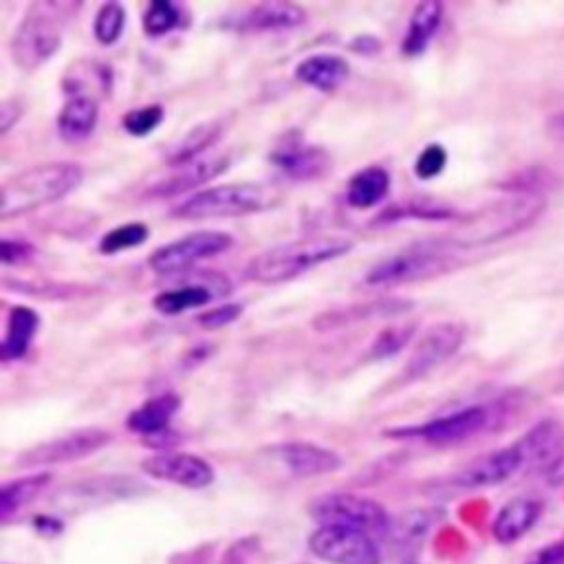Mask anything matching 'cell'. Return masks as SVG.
Wrapping results in <instances>:
<instances>
[{"label":"cell","mask_w":564,"mask_h":564,"mask_svg":"<svg viewBox=\"0 0 564 564\" xmlns=\"http://www.w3.org/2000/svg\"><path fill=\"white\" fill-rule=\"evenodd\" d=\"M126 27V12L119 3H106L100 8L95 23H93V34L100 45H113L119 41L122 32Z\"/></svg>","instance_id":"obj_32"},{"label":"cell","mask_w":564,"mask_h":564,"mask_svg":"<svg viewBox=\"0 0 564 564\" xmlns=\"http://www.w3.org/2000/svg\"><path fill=\"white\" fill-rule=\"evenodd\" d=\"M141 470L152 479L187 490H204L215 481L212 465L195 454H157L146 459Z\"/></svg>","instance_id":"obj_13"},{"label":"cell","mask_w":564,"mask_h":564,"mask_svg":"<svg viewBox=\"0 0 564 564\" xmlns=\"http://www.w3.org/2000/svg\"><path fill=\"white\" fill-rule=\"evenodd\" d=\"M272 452L283 465H287V470L293 476H300V479L322 476L342 468V459L337 454L324 448H318L313 444H302V441L283 444L272 448Z\"/></svg>","instance_id":"obj_18"},{"label":"cell","mask_w":564,"mask_h":564,"mask_svg":"<svg viewBox=\"0 0 564 564\" xmlns=\"http://www.w3.org/2000/svg\"><path fill=\"white\" fill-rule=\"evenodd\" d=\"M417 324H402V326H389L384 329L378 339H375L372 348H370V357L372 359H387L398 355L415 335Z\"/></svg>","instance_id":"obj_34"},{"label":"cell","mask_w":564,"mask_h":564,"mask_svg":"<svg viewBox=\"0 0 564 564\" xmlns=\"http://www.w3.org/2000/svg\"><path fill=\"white\" fill-rule=\"evenodd\" d=\"M522 470V459L516 450V446L496 450L487 457L476 459L468 468H463L459 474L450 479V485L459 490H481V487H492L498 483H505L511 479L516 472Z\"/></svg>","instance_id":"obj_15"},{"label":"cell","mask_w":564,"mask_h":564,"mask_svg":"<svg viewBox=\"0 0 564 564\" xmlns=\"http://www.w3.org/2000/svg\"><path fill=\"white\" fill-rule=\"evenodd\" d=\"M223 296L221 291H217L212 285L208 283H197V285H185V287H179V289H170V291H163L154 298L152 307L163 313V315H179L183 311H191V309H197V307H204L208 304L210 300Z\"/></svg>","instance_id":"obj_29"},{"label":"cell","mask_w":564,"mask_h":564,"mask_svg":"<svg viewBox=\"0 0 564 564\" xmlns=\"http://www.w3.org/2000/svg\"><path fill=\"white\" fill-rule=\"evenodd\" d=\"M516 450L522 459V470L549 472L564 457V430L555 422H542L516 444Z\"/></svg>","instance_id":"obj_16"},{"label":"cell","mask_w":564,"mask_h":564,"mask_svg":"<svg viewBox=\"0 0 564 564\" xmlns=\"http://www.w3.org/2000/svg\"><path fill=\"white\" fill-rule=\"evenodd\" d=\"M311 551L331 564H382L372 536L350 527L324 525L309 538Z\"/></svg>","instance_id":"obj_9"},{"label":"cell","mask_w":564,"mask_h":564,"mask_svg":"<svg viewBox=\"0 0 564 564\" xmlns=\"http://www.w3.org/2000/svg\"><path fill=\"white\" fill-rule=\"evenodd\" d=\"M179 406H181V400L176 395L168 393V395L152 398L128 415V428L137 435H157L168 428Z\"/></svg>","instance_id":"obj_28"},{"label":"cell","mask_w":564,"mask_h":564,"mask_svg":"<svg viewBox=\"0 0 564 564\" xmlns=\"http://www.w3.org/2000/svg\"><path fill=\"white\" fill-rule=\"evenodd\" d=\"M62 5L34 3L19 25L10 51L16 67L23 71H36L49 62L62 47Z\"/></svg>","instance_id":"obj_4"},{"label":"cell","mask_w":564,"mask_h":564,"mask_svg":"<svg viewBox=\"0 0 564 564\" xmlns=\"http://www.w3.org/2000/svg\"><path fill=\"white\" fill-rule=\"evenodd\" d=\"M97 117H100L97 100L84 93H76L71 100H67V104L58 115V135L69 143L84 141L95 130Z\"/></svg>","instance_id":"obj_20"},{"label":"cell","mask_w":564,"mask_h":564,"mask_svg":"<svg viewBox=\"0 0 564 564\" xmlns=\"http://www.w3.org/2000/svg\"><path fill=\"white\" fill-rule=\"evenodd\" d=\"M148 241V228L143 223H126L111 230L100 241V254H119L124 250H133Z\"/></svg>","instance_id":"obj_33"},{"label":"cell","mask_w":564,"mask_h":564,"mask_svg":"<svg viewBox=\"0 0 564 564\" xmlns=\"http://www.w3.org/2000/svg\"><path fill=\"white\" fill-rule=\"evenodd\" d=\"M181 21V12L176 5L168 3V0H152L143 14V32L150 38L165 36L172 32Z\"/></svg>","instance_id":"obj_31"},{"label":"cell","mask_w":564,"mask_h":564,"mask_svg":"<svg viewBox=\"0 0 564 564\" xmlns=\"http://www.w3.org/2000/svg\"><path fill=\"white\" fill-rule=\"evenodd\" d=\"M448 163V152L444 146L439 143H430L419 157H417V163H415V172L419 179H435L437 174L444 172Z\"/></svg>","instance_id":"obj_36"},{"label":"cell","mask_w":564,"mask_h":564,"mask_svg":"<svg viewBox=\"0 0 564 564\" xmlns=\"http://www.w3.org/2000/svg\"><path fill=\"white\" fill-rule=\"evenodd\" d=\"M355 245L342 237H313L269 248L248 263L245 276L261 285L289 283L329 261L346 256Z\"/></svg>","instance_id":"obj_2"},{"label":"cell","mask_w":564,"mask_h":564,"mask_svg":"<svg viewBox=\"0 0 564 564\" xmlns=\"http://www.w3.org/2000/svg\"><path fill=\"white\" fill-rule=\"evenodd\" d=\"M549 135H551L553 139L564 141V111H560L557 115L551 117V122H549Z\"/></svg>","instance_id":"obj_41"},{"label":"cell","mask_w":564,"mask_h":564,"mask_svg":"<svg viewBox=\"0 0 564 564\" xmlns=\"http://www.w3.org/2000/svg\"><path fill=\"white\" fill-rule=\"evenodd\" d=\"M267 206V193L256 183H226L210 187L185 199L172 210L174 219L181 221H206V219H228L245 217L263 210Z\"/></svg>","instance_id":"obj_5"},{"label":"cell","mask_w":564,"mask_h":564,"mask_svg":"<svg viewBox=\"0 0 564 564\" xmlns=\"http://www.w3.org/2000/svg\"><path fill=\"white\" fill-rule=\"evenodd\" d=\"M234 248V239L226 232H195L172 241L150 254L148 265L161 276L179 274L195 267L202 261L221 256Z\"/></svg>","instance_id":"obj_8"},{"label":"cell","mask_w":564,"mask_h":564,"mask_svg":"<svg viewBox=\"0 0 564 564\" xmlns=\"http://www.w3.org/2000/svg\"><path fill=\"white\" fill-rule=\"evenodd\" d=\"M38 326H41V315L34 309L14 307L10 311L3 346H0V357H3V361H14L25 357L38 333Z\"/></svg>","instance_id":"obj_23"},{"label":"cell","mask_w":564,"mask_h":564,"mask_svg":"<svg viewBox=\"0 0 564 564\" xmlns=\"http://www.w3.org/2000/svg\"><path fill=\"white\" fill-rule=\"evenodd\" d=\"M540 505L531 498H516L507 503L494 520V538L503 544H511L520 540L538 520Z\"/></svg>","instance_id":"obj_26"},{"label":"cell","mask_w":564,"mask_h":564,"mask_svg":"<svg viewBox=\"0 0 564 564\" xmlns=\"http://www.w3.org/2000/svg\"><path fill=\"white\" fill-rule=\"evenodd\" d=\"M413 304L404 302V300H375V302H366L353 309H339L333 313H324L320 315L313 326L320 331H333L339 326H346L350 322H359V320H370V318H395L402 315L406 311H411Z\"/></svg>","instance_id":"obj_24"},{"label":"cell","mask_w":564,"mask_h":564,"mask_svg":"<svg viewBox=\"0 0 564 564\" xmlns=\"http://www.w3.org/2000/svg\"><path fill=\"white\" fill-rule=\"evenodd\" d=\"M223 124L221 122H204L197 128L187 130L179 141L172 143V148L165 152L168 165H185L204 157L208 148L215 146V141L221 137Z\"/></svg>","instance_id":"obj_27"},{"label":"cell","mask_w":564,"mask_h":564,"mask_svg":"<svg viewBox=\"0 0 564 564\" xmlns=\"http://www.w3.org/2000/svg\"><path fill=\"white\" fill-rule=\"evenodd\" d=\"M350 76V67L344 58L331 56V54H318L304 58L296 67V78L322 93H333L337 91Z\"/></svg>","instance_id":"obj_19"},{"label":"cell","mask_w":564,"mask_h":564,"mask_svg":"<svg viewBox=\"0 0 564 564\" xmlns=\"http://www.w3.org/2000/svg\"><path fill=\"white\" fill-rule=\"evenodd\" d=\"M0 252H3V263L8 267L27 261L34 254L32 245H25V243H19V241H10V239L3 241V248H0Z\"/></svg>","instance_id":"obj_39"},{"label":"cell","mask_w":564,"mask_h":564,"mask_svg":"<svg viewBox=\"0 0 564 564\" xmlns=\"http://www.w3.org/2000/svg\"><path fill=\"white\" fill-rule=\"evenodd\" d=\"M391 176L384 168L370 165L350 176L346 185V204L355 210H370L387 199Z\"/></svg>","instance_id":"obj_21"},{"label":"cell","mask_w":564,"mask_h":564,"mask_svg":"<svg viewBox=\"0 0 564 564\" xmlns=\"http://www.w3.org/2000/svg\"><path fill=\"white\" fill-rule=\"evenodd\" d=\"M444 21V5L437 0H428V3H419L411 16L408 32L402 43V54L408 58L422 56L428 45L433 43L437 30L441 27Z\"/></svg>","instance_id":"obj_22"},{"label":"cell","mask_w":564,"mask_h":564,"mask_svg":"<svg viewBox=\"0 0 564 564\" xmlns=\"http://www.w3.org/2000/svg\"><path fill=\"white\" fill-rule=\"evenodd\" d=\"M459 261L444 248H408L368 269L364 283L368 287H398L433 280L452 272Z\"/></svg>","instance_id":"obj_6"},{"label":"cell","mask_w":564,"mask_h":564,"mask_svg":"<svg viewBox=\"0 0 564 564\" xmlns=\"http://www.w3.org/2000/svg\"><path fill=\"white\" fill-rule=\"evenodd\" d=\"M113 439L111 433L100 428H87L76 430L71 435L45 441L25 454H21L19 465L21 468H38V465H51V463H67V461H80L84 457L95 454L104 446H108Z\"/></svg>","instance_id":"obj_11"},{"label":"cell","mask_w":564,"mask_h":564,"mask_svg":"<svg viewBox=\"0 0 564 564\" xmlns=\"http://www.w3.org/2000/svg\"><path fill=\"white\" fill-rule=\"evenodd\" d=\"M307 19L304 10L291 3H263L250 10L239 30L243 32H274V30H291L302 25Z\"/></svg>","instance_id":"obj_25"},{"label":"cell","mask_w":564,"mask_h":564,"mask_svg":"<svg viewBox=\"0 0 564 564\" xmlns=\"http://www.w3.org/2000/svg\"><path fill=\"white\" fill-rule=\"evenodd\" d=\"M465 335V326L459 322H439L426 329L404 366L406 380H422L439 366H444L450 357L459 353Z\"/></svg>","instance_id":"obj_10"},{"label":"cell","mask_w":564,"mask_h":564,"mask_svg":"<svg viewBox=\"0 0 564 564\" xmlns=\"http://www.w3.org/2000/svg\"><path fill=\"white\" fill-rule=\"evenodd\" d=\"M84 179L78 163H43L10 176L0 187V219L10 221L38 212L71 193H76Z\"/></svg>","instance_id":"obj_1"},{"label":"cell","mask_w":564,"mask_h":564,"mask_svg":"<svg viewBox=\"0 0 564 564\" xmlns=\"http://www.w3.org/2000/svg\"><path fill=\"white\" fill-rule=\"evenodd\" d=\"M527 564H564V544H553L536 553Z\"/></svg>","instance_id":"obj_40"},{"label":"cell","mask_w":564,"mask_h":564,"mask_svg":"<svg viewBox=\"0 0 564 564\" xmlns=\"http://www.w3.org/2000/svg\"><path fill=\"white\" fill-rule=\"evenodd\" d=\"M47 485H49V474L21 479L5 485L3 492H0V516H3V520H8L12 514L30 505Z\"/></svg>","instance_id":"obj_30"},{"label":"cell","mask_w":564,"mask_h":564,"mask_svg":"<svg viewBox=\"0 0 564 564\" xmlns=\"http://www.w3.org/2000/svg\"><path fill=\"white\" fill-rule=\"evenodd\" d=\"M311 516L324 525L350 527L375 536H384L391 529V518L387 509L370 498L355 494H326L311 503Z\"/></svg>","instance_id":"obj_7"},{"label":"cell","mask_w":564,"mask_h":564,"mask_svg":"<svg viewBox=\"0 0 564 564\" xmlns=\"http://www.w3.org/2000/svg\"><path fill=\"white\" fill-rule=\"evenodd\" d=\"M232 159L230 154H212V157H202L193 163L181 165V170H176L174 174L157 181L152 187H148V197L150 199H172L179 195H187L195 193L197 187L206 185L208 181H212L215 176L223 174L230 168Z\"/></svg>","instance_id":"obj_14"},{"label":"cell","mask_w":564,"mask_h":564,"mask_svg":"<svg viewBox=\"0 0 564 564\" xmlns=\"http://www.w3.org/2000/svg\"><path fill=\"white\" fill-rule=\"evenodd\" d=\"M241 313H243V304L230 302V304H221V307H217V309H212L208 313H202L197 318V322H199V326H204L208 331H215V329L232 324L234 320L241 318Z\"/></svg>","instance_id":"obj_37"},{"label":"cell","mask_w":564,"mask_h":564,"mask_svg":"<svg viewBox=\"0 0 564 564\" xmlns=\"http://www.w3.org/2000/svg\"><path fill=\"white\" fill-rule=\"evenodd\" d=\"M163 115H165V113H163V106L150 104V106L130 111V113L122 119V124H124V128L128 130V135H133V137H146V135H150L157 126H161Z\"/></svg>","instance_id":"obj_35"},{"label":"cell","mask_w":564,"mask_h":564,"mask_svg":"<svg viewBox=\"0 0 564 564\" xmlns=\"http://www.w3.org/2000/svg\"><path fill=\"white\" fill-rule=\"evenodd\" d=\"M23 117V104L19 100H5L0 106V135H8Z\"/></svg>","instance_id":"obj_38"},{"label":"cell","mask_w":564,"mask_h":564,"mask_svg":"<svg viewBox=\"0 0 564 564\" xmlns=\"http://www.w3.org/2000/svg\"><path fill=\"white\" fill-rule=\"evenodd\" d=\"M272 163L291 179H315L329 170L331 159L322 148L304 143L302 137L296 135L293 139L285 137L278 143L272 152Z\"/></svg>","instance_id":"obj_17"},{"label":"cell","mask_w":564,"mask_h":564,"mask_svg":"<svg viewBox=\"0 0 564 564\" xmlns=\"http://www.w3.org/2000/svg\"><path fill=\"white\" fill-rule=\"evenodd\" d=\"M490 422V413L483 406H470L439 419H433L419 428L395 430L393 437H419L430 446H452L479 435Z\"/></svg>","instance_id":"obj_12"},{"label":"cell","mask_w":564,"mask_h":564,"mask_svg":"<svg viewBox=\"0 0 564 564\" xmlns=\"http://www.w3.org/2000/svg\"><path fill=\"white\" fill-rule=\"evenodd\" d=\"M544 210V199L536 193H522L487 206L463 219L450 243L461 248H479L503 241L531 226Z\"/></svg>","instance_id":"obj_3"}]
</instances>
